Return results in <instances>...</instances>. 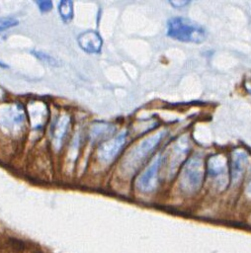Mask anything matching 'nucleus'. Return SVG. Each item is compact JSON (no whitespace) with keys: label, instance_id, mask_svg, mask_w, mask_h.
I'll return each instance as SVG.
<instances>
[{"label":"nucleus","instance_id":"obj_1","mask_svg":"<svg viewBox=\"0 0 251 253\" xmlns=\"http://www.w3.org/2000/svg\"><path fill=\"white\" fill-rule=\"evenodd\" d=\"M167 36L183 42L200 43L207 39V31L191 19L177 16L168 20Z\"/></svg>","mask_w":251,"mask_h":253},{"label":"nucleus","instance_id":"obj_2","mask_svg":"<svg viewBox=\"0 0 251 253\" xmlns=\"http://www.w3.org/2000/svg\"><path fill=\"white\" fill-rule=\"evenodd\" d=\"M165 133V130H159L143 138L135 146H133L123 159V162L121 164L123 172L125 174L134 173L144 162L147 156L153 151V149L160 143Z\"/></svg>","mask_w":251,"mask_h":253},{"label":"nucleus","instance_id":"obj_3","mask_svg":"<svg viewBox=\"0 0 251 253\" xmlns=\"http://www.w3.org/2000/svg\"><path fill=\"white\" fill-rule=\"evenodd\" d=\"M205 167L200 154H194L183 165L180 175V186L187 193L197 192L204 181Z\"/></svg>","mask_w":251,"mask_h":253},{"label":"nucleus","instance_id":"obj_4","mask_svg":"<svg viewBox=\"0 0 251 253\" xmlns=\"http://www.w3.org/2000/svg\"><path fill=\"white\" fill-rule=\"evenodd\" d=\"M25 113L17 103L0 106V128L7 134L16 135L23 131L25 126Z\"/></svg>","mask_w":251,"mask_h":253},{"label":"nucleus","instance_id":"obj_5","mask_svg":"<svg viewBox=\"0 0 251 253\" xmlns=\"http://www.w3.org/2000/svg\"><path fill=\"white\" fill-rule=\"evenodd\" d=\"M126 141V130H124L112 137L111 139L102 142L97 150L98 158L105 163L111 162L116 158L119 152L122 150Z\"/></svg>","mask_w":251,"mask_h":253},{"label":"nucleus","instance_id":"obj_6","mask_svg":"<svg viewBox=\"0 0 251 253\" xmlns=\"http://www.w3.org/2000/svg\"><path fill=\"white\" fill-rule=\"evenodd\" d=\"M162 163V157L160 154L156 155L151 163L146 167L143 173L138 177L136 181V187L138 190L144 193L152 192L157 185L158 171Z\"/></svg>","mask_w":251,"mask_h":253},{"label":"nucleus","instance_id":"obj_7","mask_svg":"<svg viewBox=\"0 0 251 253\" xmlns=\"http://www.w3.org/2000/svg\"><path fill=\"white\" fill-rule=\"evenodd\" d=\"M250 164V156L243 149H234L231 153L230 177L233 184L238 183L244 176Z\"/></svg>","mask_w":251,"mask_h":253},{"label":"nucleus","instance_id":"obj_8","mask_svg":"<svg viewBox=\"0 0 251 253\" xmlns=\"http://www.w3.org/2000/svg\"><path fill=\"white\" fill-rule=\"evenodd\" d=\"M188 137L187 135H183L182 137H179L175 143L171 147V151L168 154V174L172 176L177 168L179 167L180 163L183 161L184 157L186 156L189 148L188 144Z\"/></svg>","mask_w":251,"mask_h":253},{"label":"nucleus","instance_id":"obj_9","mask_svg":"<svg viewBox=\"0 0 251 253\" xmlns=\"http://www.w3.org/2000/svg\"><path fill=\"white\" fill-rule=\"evenodd\" d=\"M207 172L209 177L216 180L219 184L226 182L227 161L224 155L214 154L210 156L207 162Z\"/></svg>","mask_w":251,"mask_h":253},{"label":"nucleus","instance_id":"obj_10","mask_svg":"<svg viewBox=\"0 0 251 253\" xmlns=\"http://www.w3.org/2000/svg\"><path fill=\"white\" fill-rule=\"evenodd\" d=\"M79 46L87 53H99L102 48L103 41L100 35L94 31H87L80 34L77 38Z\"/></svg>","mask_w":251,"mask_h":253},{"label":"nucleus","instance_id":"obj_11","mask_svg":"<svg viewBox=\"0 0 251 253\" xmlns=\"http://www.w3.org/2000/svg\"><path fill=\"white\" fill-rule=\"evenodd\" d=\"M70 125V118L67 115H61L59 116L56 121L54 122V125L51 127V137L53 145L56 149H59Z\"/></svg>","mask_w":251,"mask_h":253},{"label":"nucleus","instance_id":"obj_12","mask_svg":"<svg viewBox=\"0 0 251 253\" xmlns=\"http://www.w3.org/2000/svg\"><path fill=\"white\" fill-rule=\"evenodd\" d=\"M115 126L111 124L107 123H98L95 124L90 130V136L92 139L97 140L101 138H105L109 135H111L115 131Z\"/></svg>","mask_w":251,"mask_h":253},{"label":"nucleus","instance_id":"obj_13","mask_svg":"<svg viewBox=\"0 0 251 253\" xmlns=\"http://www.w3.org/2000/svg\"><path fill=\"white\" fill-rule=\"evenodd\" d=\"M30 116L32 119V124L35 127L42 126L46 117V109L42 103H37L31 108Z\"/></svg>","mask_w":251,"mask_h":253},{"label":"nucleus","instance_id":"obj_14","mask_svg":"<svg viewBox=\"0 0 251 253\" xmlns=\"http://www.w3.org/2000/svg\"><path fill=\"white\" fill-rule=\"evenodd\" d=\"M58 12L65 22L70 21L73 16V3L71 1H61L58 4Z\"/></svg>","mask_w":251,"mask_h":253},{"label":"nucleus","instance_id":"obj_15","mask_svg":"<svg viewBox=\"0 0 251 253\" xmlns=\"http://www.w3.org/2000/svg\"><path fill=\"white\" fill-rule=\"evenodd\" d=\"M32 53L39 58L41 61H42L45 64H48L50 66H57L58 65V61L56 58H54L53 56L49 55L48 53H45L43 51L41 50H32Z\"/></svg>","mask_w":251,"mask_h":253},{"label":"nucleus","instance_id":"obj_16","mask_svg":"<svg viewBox=\"0 0 251 253\" xmlns=\"http://www.w3.org/2000/svg\"><path fill=\"white\" fill-rule=\"evenodd\" d=\"M18 25V21L14 18H0V32L8 30Z\"/></svg>","mask_w":251,"mask_h":253},{"label":"nucleus","instance_id":"obj_17","mask_svg":"<svg viewBox=\"0 0 251 253\" xmlns=\"http://www.w3.org/2000/svg\"><path fill=\"white\" fill-rule=\"evenodd\" d=\"M36 3L42 12H48L52 8L51 1H37Z\"/></svg>","mask_w":251,"mask_h":253},{"label":"nucleus","instance_id":"obj_18","mask_svg":"<svg viewBox=\"0 0 251 253\" xmlns=\"http://www.w3.org/2000/svg\"><path fill=\"white\" fill-rule=\"evenodd\" d=\"M169 3L175 8H182L183 6L189 4L188 1H170Z\"/></svg>","mask_w":251,"mask_h":253},{"label":"nucleus","instance_id":"obj_19","mask_svg":"<svg viewBox=\"0 0 251 253\" xmlns=\"http://www.w3.org/2000/svg\"><path fill=\"white\" fill-rule=\"evenodd\" d=\"M0 67H7V65L3 64V62H1V61H0Z\"/></svg>","mask_w":251,"mask_h":253}]
</instances>
